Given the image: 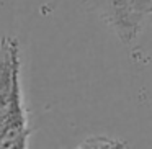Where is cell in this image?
Here are the masks:
<instances>
[{
	"label": "cell",
	"instance_id": "6da1fadb",
	"mask_svg": "<svg viewBox=\"0 0 152 149\" xmlns=\"http://www.w3.org/2000/svg\"><path fill=\"white\" fill-rule=\"evenodd\" d=\"M20 48L13 36L0 40V148H26L28 116L20 84Z\"/></svg>",
	"mask_w": 152,
	"mask_h": 149
},
{
	"label": "cell",
	"instance_id": "7a4b0ae2",
	"mask_svg": "<svg viewBox=\"0 0 152 149\" xmlns=\"http://www.w3.org/2000/svg\"><path fill=\"white\" fill-rule=\"evenodd\" d=\"M129 2H131L132 13L136 15L137 20L152 13V0H129Z\"/></svg>",
	"mask_w": 152,
	"mask_h": 149
}]
</instances>
